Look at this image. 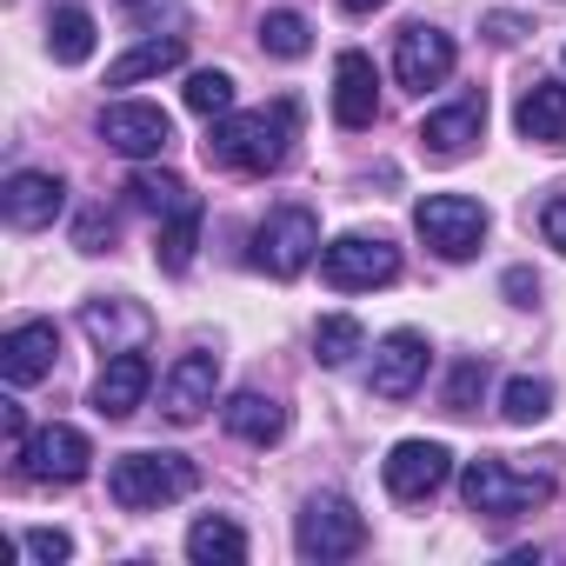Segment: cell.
<instances>
[{"label":"cell","instance_id":"19","mask_svg":"<svg viewBox=\"0 0 566 566\" xmlns=\"http://www.w3.org/2000/svg\"><path fill=\"white\" fill-rule=\"evenodd\" d=\"M513 127L533 147H566V81H526V94L513 107Z\"/></svg>","mask_w":566,"mask_h":566},{"label":"cell","instance_id":"9","mask_svg":"<svg viewBox=\"0 0 566 566\" xmlns=\"http://www.w3.org/2000/svg\"><path fill=\"white\" fill-rule=\"evenodd\" d=\"M101 140L120 160H160L174 147V120L154 101H114V107H101Z\"/></svg>","mask_w":566,"mask_h":566},{"label":"cell","instance_id":"5","mask_svg":"<svg viewBox=\"0 0 566 566\" xmlns=\"http://www.w3.org/2000/svg\"><path fill=\"white\" fill-rule=\"evenodd\" d=\"M321 253V220H314V207H266V220L253 227V266L260 273H273V280H294V273H307V260Z\"/></svg>","mask_w":566,"mask_h":566},{"label":"cell","instance_id":"14","mask_svg":"<svg viewBox=\"0 0 566 566\" xmlns=\"http://www.w3.org/2000/svg\"><path fill=\"white\" fill-rule=\"evenodd\" d=\"M54 354H61L54 321H21V327L0 334V380H8V387H34V380L54 374Z\"/></svg>","mask_w":566,"mask_h":566},{"label":"cell","instance_id":"18","mask_svg":"<svg viewBox=\"0 0 566 566\" xmlns=\"http://www.w3.org/2000/svg\"><path fill=\"white\" fill-rule=\"evenodd\" d=\"M61 207H67V187L54 180V174H14L8 187H0V213H8V227H21V233H34V227H54L61 220Z\"/></svg>","mask_w":566,"mask_h":566},{"label":"cell","instance_id":"39","mask_svg":"<svg viewBox=\"0 0 566 566\" xmlns=\"http://www.w3.org/2000/svg\"><path fill=\"white\" fill-rule=\"evenodd\" d=\"M559 61H566V54H559Z\"/></svg>","mask_w":566,"mask_h":566},{"label":"cell","instance_id":"7","mask_svg":"<svg viewBox=\"0 0 566 566\" xmlns=\"http://www.w3.org/2000/svg\"><path fill=\"white\" fill-rule=\"evenodd\" d=\"M486 207L473 200V193H427L420 207H413V233L440 253V260H473L480 253V240H486Z\"/></svg>","mask_w":566,"mask_h":566},{"label":"cell","instance_id":"33","mask_svg":"<svg viewBox=\"0 0 566 566\" xmlns=\"http://www.w3.org/2000/svg\"><path fill=\"white\" fill-rule=\"evenodd\" d=\"M500 294H506L513 307H533V301H539V273H533V266H506V273H500Z\"/></svg>","mask_w":566,"mask_h":566},{"label":"cell","instance_id":"24","mask_svg":"<svg viewBox=\"0 0 566 566\" xmlns=\"http://www.w3.org/2000/svg\"><path fill=\"white\" fill-rule=\"evenodd\" d=\"M200 220H207L200 193H193L187 207H174V213L160 220V247H154L160 273H187V266H193V247H200Z\"/></svg>","mask_w":566,"mask_h":566},{"label":"cell","instance_id":"20","mask_svg":"<svg viewBox=\"0 0 566 566\" xmlns=\"http://www.w3.org/2000/svg\"><path fill=\"white\" fill-rule=\"evenodd\" d=\"M220 427L233 433V440H247V447H273L280 433H287V407H280L273 394H233L227 407H220Z\"/></svg>","mask_w":566,"mask_h":566},{"label":"cell","instance_id":"11","mask_svg":"<svg viewBox=\"0 0 566 566\" xmlns=\"http://www.w3.org/2000/svg\"><path fill=\"white\" fill-rule=\"evenodd\" d=\"M220 394V354H180L167 374H160V413L193 427Z\"/></svg>","mask_w":566,"mask_h":566},{"label":"cell","instance_id":"34","mask_svg":"<svg viewBox=\"0 0 566 566\" xmlns=\"http://www.w3.org/2000/svg\"><path fill=\"white\" fill-rule=\"evenodd\" d=\"M539 233H546V247L566 253V193H553V200L539 207Z\"/></svg>","mask_w":566,"mask_h":566},{"label":"cell","instance_id":"37","mask_svg":"<svg viewBox=\"0 0 566 566\" xmlns=\"http://www.w3.org/2000/svg\"><path fill=\"white\" fill-rule=\"evenodd\" d=\"M101 240H114V220H107V213H87V220H81V247L101 253Z\"/></svg>","mask_w":566,"mask_h":566},{"label":"cell","instance_id":"21","mask_svg":"<svg viewBox=\"0 0 566 566\" xmlns=\"http://www.w3.org/2000/svg\"><path fill=\"white\" fill-rule=\"evenodd\" d=\"M81 327H87V340L101 347V354H127V347H140L147 340V314L140 307H127V301H87L81 307Z\"/></svg>","mask_w":566,"mask_h":566},{"label":"cell","instance_id":"16","mask_svg":"<svg viewBox=\"0 0 566 566\" xmlns=\"http://www.w3.org/2000/svg\"><path fill=\"white\" fill-rule=\"evenodd\" d=\"M427 334H413V327H394L380 347H374V394L380 400H407L420 380H427Z\"/></svg>","mask_w":566,"mask_h":566},{"label":"cell","instance_id":"10","mask_svg":"<svg viewBox=\"0 0 566 566\" xmlns=\"http://www.w3.org/2000/svg\"><path fill=\"white\" fill-rule=\"evenodd\" d=\"M21 460V473L28 480H54V486H74V480H87V467H94V440L81 433V427H41V433H28V447L14 453Z\"/></svg>","mask_w":566,"mask_h":566},{"label":"cell","instance_id":"29","mask_svg":"<svg viewBox=\"0 0 566 566\" xmlns=\"http://www.w3.org/2000/svg\"><path fill=\"white\" fill-rule=\"evenodd\" d=\"M260 48H266L273 61H301V54H314V28H307L294 8H280V14L260 21Z\"/></svg>","mask_w":566,"mask_h":566},{"label":"cell","instance_id":"1","mask_svg":"<svg viewBox=\"0 0 566 566\" xmlns=\"http://www.w3.org/2000/svg\"><path fill=\"white\" fill-rule=\"evenodd\" d=\"M294 120H301L294 101L207 120V167H227V174H280V167H287V147H294Z\"/></svg>","mask_w":566,"mask_h":566},{"label":"cell","instance_id":"12","mask_svg":"<svg viewBox=\"0 0 566 566\" xmlns=\"http://www.w3.org/2000/svg\"><path fill=\"white\" fill-rule=\"evenodd\" d=\"M147 394H154V360H147L140 347L107 354V367H101V380H94V413H101V420H134V413L147 407Z\"/></svg>","mask_w":566,"mask_h":566},{"label":"cell","instance_id":"23","mask_svg":"<svg viewBox=\"0 0 566 566\" xmlns=\"http://www.w3.org/2000/svg\"><path fill=\"white\" fill-rule=\"evenodd\" d=\"M187 559L193 566H240L247 559V533L227 513H207V520L187 526Z\"/></svg>","mask_w":566,"mask_h":566},{"label":"cell","instance_id":"3","mask_svg":"<svg viewBox=\"0 0 566 566\" xmlns=\"http://www.w3.org/2000/svg\"><path fill=\"white\" fill-rule=\"evenodd\" d=\"M460 500L473 513H486V520H520V513H533V506L553 500V480L546 473H520V467L480 453V460L460 467Z\"/></svg>","mask_w":566,"mask_h":566},{"label":"cell","instance_id":"38","mask_svg":"<svg viewBox=\"0 0 566 566\" xmlns=\"http://www.w3.org/2000/svg\"><path fill=\"white\" fill-rule=\"evenodd\" d=\"M347 14H374V8H387V0H340Z\"/></svg>","mask_w":566,"mask_h":566},{"label":"cell","instance_id":"35","mask_svg":"<svg viewBox=\"0 0 566 566\" xmlns=\"http://www.w3.org/2000/svg\"><path fill=\"white\" fill-rule=\"evenodd\" d=\"M480 28H486V41H500V48H513V41H526V34H533L520 14H486Z\"/></svg>","mask_w":566,"mask_h":566},{"label":"cell","instance_id":"2","mask_svg":"<svg viewBox=\"0 0 566 566\" xmlns=\"http://www.w3.org/2000/svg\"><path fill=\"white\" fill-rule=\"evenodd\" d=\"M193 486H200V473L187 453H120L107 467V493L120 513H160V506L187 500Z\"/></svg>","mask_w":566,"mask_h":566},{"label":"cell","instance_id":"22","mask_svg":"<svg viewBox=\"0 0 566 566\" xmlns=\"http://www.w3.org/2000/svg\"><path fill=\"white\" fill-rule=\"evenodd\" d=\"M187 61V41L180 34H154V41H140V48H127L114 67H107V87H134V81H154V74H174Z\"/></svg>","mask_w":566,"mask_h":566},{"label":"cell","instance_id":"30","mask_svg":"<svg viewBox=\"0 0 566 566\" xmlns=\"http://www.w3.org/2000/svg\"><path fill=\"white\" fill-rule=\"evenodd\" d=\"M187 114H200V120L233 114V74H220V67H193V74H187Z\"/></svg>","mask_w":566,"mask_h":566},{"label":"cell","instance_id":"32","mask_svg":"<svg viewBox=\"0 0 566 566\" xmlns=\"http://www.w3.org/2000/svg\"><path fill=\"white\" fill-rule=\"evenodd\" d=\"M21 553L41 559V566H61V559H74V539H67L61 526H28V533H21Z\"/></svg>","mask_w":566,"mask_h":566},{"label":"cell","instance_id":"6","mask_svg":"<svg viewBox=\"0 0 566 566\" xmlns=\"http://www.w3.org/2000/svg\"><path fill=\"white\" fill-rule=\"evenodd\" d=\"M321 280L334 294H374L387 280H400V247L380 233H340L321 247Z\"/></svg>","mask_w":566,"mask_h":566},{"label":"cell","instance_id":"15","mask_svg":"<svg viewBox=\"0 0 566 566\" xmlns=\"http://www.w3.org/2000/svg\"><path fill=\"white\" fill-rule=\"evenodd\" d=\"M480 134H486V94H460L453 107H433L420 120V147L433 160H467Z\"/></svg>","mask_w":566,"mask_h":566},{"label":"cell","instance_id":"8","mask_svg":"<svg viewBox=\"0 0 566 566\" xmlns=\"http://www.w3.org/2000/svg\"><path fill=\"white\" fill-rule=\"evenodd\" d=\"M453 67H460V48H453V34H440V28H427V21L400 28V41H394V81H400L407 94L447 87V81H453Z\"/></svg>","mask_w":566,"mask_h":566},{"label":"cell","instance_id":"13","mask_svg":"<svg viewBox=\"0 0 566 566\" xmlns=\"http://www.w3.org/2000/svg\"><path fill=\"white\" fill-rule=\"evenodd\" d=\"M380 473H387V493L394 500H427V493H440L453 480V453L440 440H400Z\"/></svg>","mask_w":566,"mask_h":566},{"label":"cell","instance_id":"27","mask_svg":"<svg viewBox=\"0 0 566 566\" xmlns=\"http://www.w3.org/2000/svg\"><path fill=\"white\" fill-rule=\"evenodd\" d=\"M546 413H553V380L513 374V380L500 387V420H506V427H539Z\"/></svg>","mask_w":566,"mask_h":566},{"label":"cell","instance_id":"17","mask_svg":"<svg viewBox=\"0 0 566 566\" xmlns=\"http://www.w3.org/2000/svg\"><path fill=\"white\" fill-rule=\"evenodd\" d=\"M334 120L354 127V134L380 120V74H374V61H367L360 48H347V54L334 61Z\"/></svg>","mask_w":566,"mask_h":566},{"label":"cell","instance_id":"25","mask_svg":"<svg viewBox=\"0 0 566 566\" xmlns=\"http://www.w3.org/2000/svg\"><path fill=\"white\" fill-rule=\"evenodd\" d=\"M94 41H101V28H94L87 8H54V21H48V54H54L61 67L94 61Z\"/></svg>","mask_w":566,"mask_h":566},{"label":"cell","instance_id":"28","mask_svg":"<svg viewBox=\"0 0 566 566\" xmlns=\"http://www.w3.org/2000/svg\"><path fill=\"white\" fill-rule=\"evenodd\" d=\"M354 354H367V327H360L354 314H327V321L314 327V360H321V367H347Z\"/></svg>","mask_w":566,"mask_h":566},{"label":"cell","instance_id":"26","mask_svg":"<svg viewBox=\"0 0 566 566\" xmlns=\"http://www.w3.org/2000/svg\"><path fill=\"white\" fill-rule=\"evenodd\" d=\"M127 200H134L140 213H160V220H167V213L187 207L193 193H187V180L167 174V167H134V174H127Z\"/></svg>","mask_w":566,"mask_h":566},{"label":"cell","instance_id":"31","mask_svg":"<svg viewBox=\"0 0 566 566\" xmlns=\"http://www.w3.org/2000/svg\"><path fill=\"white\" fill-rule=\"evenodd\" d=\"M486 394V360H460L453 374H447V413H473V400Z\"/></svg>","mask_w":566,"mask_h":566},{"label":"cell","instance_id":"4","mask_svg":"<svg viewBox=\"0 0 566 566\" xmlns=\"http://www.w3.org/2000/svg\"><path fill=\"white\" fill-rule=\"evenodd\" d=\"M294 546H301V559H314V566L354 559V553L367 546V520H360L354 500H340V493H314V500L301 506V520H294Z\"/></svg>","mask_w":566,"mask_h":566},{"label":"cell","instance_id":"36","mask_svg":"<svg viewBox=\"0 0 566 566\" xmlns=\"http://www.w3.org/2000/svg\"><path fill=\"white\" fill-rule=\"evenodd\" d=\"M0 427H8V447H14V453L28 447V413H21V400H0Z\"/></svg>","mask_w":566,"mask_h":566}]
</instances>
